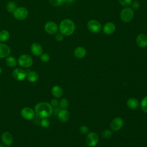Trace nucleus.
Returning <instances> with one entry per match:
<instances>
[{"label": "nucleus", "mask_w": 147, "mask_h": 147, "mask_svg": "<svg viewBox=\"0 0 147 147\" xmlns=\"http://www.w3.org/2000/svg\"><path fill=\"white\" fill-rule=\"evenodd\" d=\"M34 112L39 118H48L53 113V107L48 102H40L34 107Z\"/></svg>", "instance_id": "obj_1"}, {"label": "nucleus", "mask_w": 147, "mask_h": 147, "mask_svg": "<svg viewBox=\"0 0 147 147\" xmlns=\"http://www.w3.org/2000/svg\"><path fill=\"white\" fill-rule=\"evenodd\" d=\"M11 53V49L5 42H0V58L7 57Z\"/></svg>", "instance_id": "obj_14"}, {"label": "nucleus", "mask_w": 147, "mask_h": 147, "mask_svg": "<svg viewBox=\"0 0 147 147\" xmlns=\"http://www.w3.org/2000/svg\"><path fill=\"white\" fill-rule=\"evenodd\" d=\"M126 105L131 110H136L140 106L139 101L134 98H130L126 102Z\"/></svg>", "instance_id": "obj_19"}, {"label": "nucleus", "mask_w": 147, "mask_h": 147, "mask_svg": "<svg viewBox=\"0 0 147 147\" xmlns=\"http://www.w3.org/2000/svg\"><path fill=\"white\" fill-rule=\"evenodd\" d=\"M21 114L24 119L30 120L34 118L35 112L32 108L29 107H25L21 110Z\"/></svg>", "instance_id": "obj_10"}, {"label": "nucleus", "mask_w": 147, "mask_h": 147, "mask_svg": "<svg viewBox=\"0 0 147 147\" xmlns=\"http://www.w3.org/2000/svg\"><path fill=\"white\" fill-rule=\"evenodd\" d=\"M6 64L8 67H14L17 65V61L16 59V58L13 56H7L5 60Z\"/></svg>", "instance_id": "obj_23"}, {"label": "nucleus", "mask_w": 147, "mask_h": 147, "mask_svg": "<svg viewBox=\"0 0 147 147\" xmlns=\"http://www.w3.org/2000/svg\"><path fill=\"white\" fill-rule=\"evenodd\" d=\"M59 103V102L57 100V99H53L51 100L50 104L51 105V106H52V107H55L58 106Z\"/></svg>", "instance_id": "obj_35"}, {"label": "nucleus", "mask_w": 147, "mask_h": 147, "mask_svg": "<svg viewBox=\"0 0 147 147\" xmlns=\"http://www.w3.org/2000/svg\"><path fill=\"white\" fill-rule=\"evenodd\" d=\"M18 64L24 68H28L33 64L32 57L27 54L21 55L18 59Z\"/></svg>", "instance_id": "obj_8"}, {"label": "nucleus", "mask_w": 147, "mask_h": 147, "mask_svg": "<svg viewBox=\"0 0 147 147\" xmlns=\"http://www.w3.org/2000/svg\"><path fill=\"white\" fill-rule=\"evenodd\" d=\"M60 110V107H57H57H55L54 108H53V113H52V114L53 113L55 115H57V114H58V113H59Z\"/></svg>", "instance_id": "obj_36"}, {"label": "nucleus", "mask_w": 147, "mask_h": 147, "mask_svg": "<svg viewBox=\"0 0 147 147\" xmlns=\"http://www.w3.org/2000/svg\"><path fill=\"white\" fill-rule=\"evenodd\" d=\"M0 147H4L2 145H1V144H0Z\"/></svg>", "instance_id": "obj_39"}, {"label": "nucleus", "mask_w": 147, "mask_h": 147, "mask_svg": "<svg viewBox=\"0 0 147 147\" xmlns=\"http://www.w3.org/2000/svg\"><path fill=\"white\" fill-rule=\"evenodd\" d=\"M2 73V69H1V68L0 67V74Z\"/></svg>", "instance_id": "obj_38"}, {"label": "nucleus", "mask_w": 147, "mask_h": 147, "mask_svg": "<svg viewBox=\"0 0 147 147\" xmlns=\"http://www.w3.org/2000/svg\"><path fill=\"white\" fill-rule=\"evenodd\" d=\"M76 29L75 22L69 18L63 19L60 23L59 30L65 36H70L74 34Z\"/></svg>", "instance_id": "obj_2"}, {"label": "nucleus", "mask_w": 147, "mask_h": 147, "mask_svg": "<svg viewBox=\"0 0 147 147\" xmlns=\"http://www.w3.org/2000/svg\"><path fill=\"white\" fill-rule=\"evenodd\" d=\"M13 76L14 78L18 81H21L24 80L27 76V73L24 69L17 68L13 71Z\"/></svg>", "instance_id": "obj_11"}, {"label": "nucleus", "mask_w": 147, "mask_h": 147, "mask_svg": "<svg viewBox=\"0 0 147 147\" xmlns=\"http://www.w3.org/2000/svg\"><path fill=\"white\" fill-rule=\"evenodd\" d=\"M136 43L140 48L147 47V35L144 33L139 34L136 38Z\"/></svg>", "instance_id": "obj_13"}, {"label": "nucleus", "mask_w": 147, "mask_h": 147, "mask_svg": "<svg viewBox=\"0 0 147 147\" xmlns=\"http://www.w3.org/2000/svg\"><path fill=\"white\" fill-rule=\"evenodd\" d=\"M51 92L52 95L56 98H61L63 94V90L62 88L59 86H55L52 87L51 90Z\"/></svg>", "instance_id": "obj_20"}, {"label": "nucleus", "mask_w": 147, "mask_h": 147, "mask_svg": "<svg viewBox=\"0 0 147 147\" xmlns=\"http://www.w3.org/2000/svg\"><path fill=\"white\" fill-rule=\"evenodd\" d=\"M41 125L43 127H48L50 125V121L47 118H42L41 121Z\"/></svg>", "instance_id": "obj_32"}, {"label": "nucleus", "mask_w": 147, "mask_h": 147, "mask_svg": "<svg viewBox=\"0 0 147 147\" xmlns=\"http://www.w3.org/2000/svg\"><path fill=\"white\" fill-rule=\"evenodd\" d=\"M32 53L35 56H40L43 52V48L41 45L38 42H33L30 46Z\"/></svg>", "instance_id": "obj_15"}, {"label": "nucleus", "mask_w": 147, "mask_h": 147, "mask_svg": "<svg viewBox=\"0 0 147 147\" xmlns=\"http://www.w3.org/2000/svg\"><path fill=\"white\" fill-rule=\"evenodd\" d=\"M45 32L49 34H56L59 30L58 25L54 21H49L47 22L44 26Z\"/></svg>", "instance_id": "obj_7"}, {"label": "nucleus", "mask_w": 147, "mask_h": 147, "mask_svg": "<svg viewBox=\"0 0 147 147\" xmlns=\"http://www.w3.org/2000/svg\"><path fill=\"white\" fill-rule=\"evenodd\" d=\"M113 131L110 129H105L102 132V136L105 138H109L112 136Z\"/></svg>", "instance_id": "obj_27"}, {"label": "nucleus", "mask_w": 147, "mask_h": 147, "mask_svg": "<svg viewBox=\"0 0 147 147\" xmlns=\"http://www.w3.org/2000/svg\"><path fill=\"white\" fill-rule=\"evenodd\" d=\"M89 129L86 125H82L79 128V131L82 134H86L88 133Z\"/></svg>", "instance_id": "obj_30"}, {"label": "nucleus", "mask_w": 147, "mask_h": 147, "mask_svg": "<svg viewBox=\"0 0 147 147\" xmlns=\"http://www.w3.org/2000/svg\"><path fill=\"white\" fill-rule=\"evenodd\" d=\"M87 27L88 30L94 34L99 33L102 29L101 24L98 21L94 19L90 20L88 21L87 24Z\"/></svg>", "instance_id": "obj_6"}, {"label": "nucleus", "mask_w": 147, "mask_h": 147, "mask_svg": "<svg viewBox=\"0 0 147 147\" xmlns=\"http://www.w3.org/2000/svg\"><path fill=\"white\" fill-rule=\"evenodd\" d=\"M124 124L123 120L121 117H115L110 124V129L113 131H117L122 129Z\"/></svg>", "instance_id": "obj_9"}, {"label": "nucleus", "mask_w": 147, "mask_h": 147, "mask_svg": "<svg viewBox=\"0 0 147 147\" xmlns=\"http://www.w3.org/2000/svg\"><path fill=\"white\" fill-rule=\"evenodd\" d=\"M120 5L123 7H129L132 3V0H118Z\"/></svg>", "instance_id": "obj_28"}, {"label": "nucleus", "mask_w": 147, "mask_h": 147, "mask_svg": "<svg viewBox=\"0 0 147 147\" xmlns=\"http://www.w3.org/2000/svg\"><path fill=\"white\" fill-rule=\"evenodd\" d=\"M70 114L69 111L67 109H60L59 113L57 114V117L59 121L61 122H66L69 119Z\"/></svg>", "instance_id": "obj_16"}, {"label": "nucleus", "mask_w": 147, "mask_h": 147, "mask_svg": "<svg viewBox=\"0 0 147 147\" xmlns=\"http://www.w3.org/2000/svg\"><path fill=\"white\" fill-rule=\"evenodd\" d=\"M140 107L142 110L147 114V96L143 98L140 103Z\"/></svg>", "instance_id": "obj_26"}, {"label": "nucleus", "mask_w": 147, "mask_h": 147, "mask_svg": "<svg viewBox=\"0 0 147 147\" xmlns=\"http://www.w3.org/2000/svg\"><path fill=\"white\" fill-rule=\"evenodd\" d=\"M87 54L86 49L83 47H78L74 51V55L75 57L78 59L84 58Z\"/></svg>", "instance_id": "obj_18"}, {"label": "nucleus", "mask_w": 147, "mask_h": 147, "mask_svg": "<svg viewBox=\"0 0 147 147\" xmlns=\"http://www.w3.org/2000/svg\"><path fill=\"white\" fill-rule=\"evenodd\" d=\"M116 29L115 25L112 22H107L105 23L102 27V30L105 34L110 35L114 33Z\"/></svg>", "instance_id": "obj_12"}, {"label": "nucleus", "mask_w": 147, "mask_h": 147, "mask_svg": "<svg viewBox=\"0 0 147 147\" xmlns=\"http://www.w3.org/2000/svg\"><path fill=\"white\" fill-rule=\"evenodd\" d=\"M9 147H11V146H9Z\"/></svg>", "instance_id": "obj_40"}, {"label": "nucleus", "mask_w": 147, "mask_h": 147, "mask_svg": "<svg viewBox=\"0 0 147 147\" xmlns=\"http://www.w3.org/2000/svg\"><path fill=\"white\" fill-rule=\"evenodd\" d=\"M17 7V5L16 3L14 1H9L6 6V8L7 11L9 13H12L14 11V10L16 9Z\"/></svg>", "instance_id": "obj_24"}, {"label": "nucleus", "mask_w": 147, "mask_h": 147, "mask_svg": "<svg viewBox=\"0 0 147 147\" xmlns=\"http://www.w3.org/2000/svg\"><path fill=\"white\" fill-rule=\"evenodd\" d=\"M1 140L2 142L6 146L11 145L13 142V137L12 135L7 131L4 132L2 134Z\"/></svg>", "instance_id": "obj_17"}, {"label": "nucleus", "mask_w": 147, "mask_h": 147, "mask_svg": "<svg viewBox=\"0 0 147 147\" xmlns=\"http://www.w3.org/2000/svg\"><path fill=\"white\" fill-rule=\"evenodd\" d=\"M26 78L29 82H35L38 79V74L36 71H30L29 73H28Z\"/></svg>", "instance_id": "obj_21"}, {"label": "nucleus", "mask_w": 147, "mask_h": 147, "mask_svg": "<svg viewBox=\"0 0 147 147\" xmlns=\"http://www.w3.org/2000/svg\"><path fill=\"white\" fill-rule=\"evenodd\" d=\"M75 0H67V3H72L73 2H74Z\"/></svg>", "instance_id": "obj_37"}, {"label": "nucleus", "mask_w": 147, "mask_h": 147, "mask_svg": "<svg viewBox=\"0 0 147 147\" xmlns=\"http://www.w3.org/2000/svg\"><path fill=\"white\" fill-rule=\"evenodd\" d=\"M59 105L60 108L66 109L69 106V101L66 98H62L60 99L59 103Z\"/></svg>", "instance_id": "obj_25"}, {"label": "nucleus", "mask_w": 147, "mask_h": 147, "mask_svg": "<svg viewBox=\"0 0 147 147\" xmlns=\"http://www.w3.org/2000/svg\"><path fill=\"white\" fill-rule=\"evenodd\" d=\"M50 3L54 6H60L63 2L62 0H49Z\"/></svg>", "instance_id": "obj_31"}, {"label": "nucleus", "mask_w": 147, "mask_h": 147, "mask_svg": "<svg viewBox=\"0 0 147 147\" xmlns=\"http://www.w3.org/2000/svg\"><path fill=\"white\" fill-rule=\"evenodd\" d=\"M131 5V9L133 10H137L139 9L140 6V3L138 1H134L132 2Z\"/></svg>", "instance_id": "obj_33"}, {"label": "nucleus", "mask_w": 147, "mask_h": 147, "mask_svg": "<svg viewBox=\"0 0 147 147\" xmlns=\"http://www.w3.org/2000/svg\"><path fill=\"white\" fill-rule=\"evenodd\" d=\"M99 136L94 131H90L87 134L85 138L86 145L89 147H95L99 142Z\"/></svg>", "instance_id": "obj_4"}, {"label": "nucleus", "mask_w": 147, "mask_h": 147, "mask_svg": "<svg viewBox=\"0 0 147 147\" xmlns=\"http://www.w3.org/2000/svg\"><path fill=\"white\" fill-rule=\"evenodd\" d=\"M10 38V33L7 30H2L0 31V42H5Z\"/></svg>", "instance_id": "obj_22"}, {"label": "nucleus", "mask_w": 147, "mask_h": 147, "mask_svg": "<svg viewBox=\"0 0 147 147\" xmlns=\"http://www.w3.org/2000/svg\"><path fill=\"white\" fill-rule=\"evenodd\" d=\"M63 36H64L61 33H57L55 35V40L57 42H61L63 40V38H64Z\"/></svg>", "instance_id": "obj_34"}, {"label": "nucleus", "mask_w": 147, "mask_h": 147, "mask_svg": "<svg viewBox=\"0 0 147 147\" xmlns=\"http://www.w3.org/2000/svg\"><path fill=\"white\" fill-rule=\"evenodd\" d=\"M50 59V56L47 53H42L40 55V60L44 63L48 62Z\"/></svg>", "instance_id": "obj_29"}, {"label": "nucleus", "mask_w": 147, "mask_h": 147, "mask_svg": "<svg viewBox=\"0 0 147 147\" xmlns=\"http://www.w3.org/2000/svg\"><path fill=\"white\" fill-rule=\"evenodd\" d=\"M121 20L124 22H130L134 17V10L130 7H125L120 11Z\"/></svg>", "instance_id": "obj_3"}, {"label": "nucleus", "mask_w": 147, "mask_h": 147, "mask_svg": "<svg viewBox=\"0 0 147 147\" xmlns=\"http://www.w3.org/2000/svg\"><path fill=\"white\" fill-rule=\"evenodd\" d=\"M29 12L28 9L23 6L17 7L14 11L13 12V15L14 17L17 20H25L28 16Z\"/></svg>", "instance_id": "obj_5"}]
</instances>
